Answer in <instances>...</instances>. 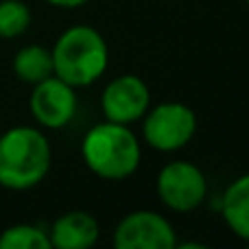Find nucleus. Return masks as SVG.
<instances>
[{"label": "nucleus", "mask_w": 249, "mask_h": 249, "mask_svg": "<svg viewBox=\"0 0 249 249\" xmlns=\"http://www.w3.org/2000/svg\"><path fill=\"white\" fill-rule=\"evenodd\" d=\"M53 151L46 133L37 127L16 124L0 133V186L7 190H31L46 179Z\"/></svg>", "instance_id": "obj_1"}, {"label": "nucleus", "mask_w": 249, "mask_h": 249, "mask_svg": "<svg viewBox=\"0 0 249 249\" xmlns=\"http://www.w3.org/2000/svg\"><path fill=\"white\" fill-rule=\"evenodd\" d=\"M81 158L96 177L123 181L138 171L142 146L129 124L103 121L90 127L83 136Z\"/></svg>", "instance_id": "obj_2"}, {"label": "nucleus", "mask_w": 249, "mask_h": 249, "mask_svg": "<svg viewBox=\"0 0 249 249\" xmlns=\"http://www.w3.org/2000/svg\"><path fill=\"white\" fill-rule=\"evenodd\" d=\"M55 77L72 88H88L99 81L109 66V46L94 26L77 24L66 29L51 48Z\"/></svg>", "instance_id": "obj_3"}, {"label": "nucleus", "mask_w": 249, "mask_h": 249, "mask_svg": "<svg viewBox=\"0 0 249 249\" xmlns=\"http://www.w3.org/2000/svg\"><path fill=\"white\" fill-rule=\"evenodd\" d=\"M197 133V114L179 101L149 107L142 116V138L153 151L175 153L190 144Z\"/></svg>", "instance_id": "obj_4"}, {"label": "nucleus", "mask_w": 249, "mask_h": 249, "mask_svg": "<svg viewBox=\"0 0 249 249\" xmlns=\"http://www.w3.org/2000/svg\"><path fill=\"white\" fill-rule=\"evenodd\" d=\"M160 201L173 212H193L208 197L206 173L193 162L175 160L160 168L155 179Z\"/></svg>", "instance_id": "obj_5"}, {"label": "nucleus", "mask_w": 249, "mask_h": 249, "mask_svg": "<svg viewBox=\"0 0 249 249\" xmlns=\"http://www.w3.org/2000/svg\"><path fill=\"white\" fill-rule=\"evenodd\" d=\"M118 249H175L177 234L166 216L153 210H133L118 221L114 230Z\"/></svg>", "instance_id": "obj_6"}, {"label": "nucleus", "mask_w": 249, "mask_h": 249, "mask_svg": "<svg viewBox=\"0 0 249 249\" xmlns=\"http://www.w3.org/2000/svg\"><path fill=\"white\" fill-rule=\"evenodd\" d=\"M29 109L35 123L44 129H64L72 123L79 109L77 88L61 81L59 77H48L35 83L29 96Z\"/></svg>", "instance_id": "obj_7"}, {"label": "nucleus", "mask_w": 249, "mask_h": 249, "mask_svg": "<svg viewBox=\"0 0 249 249\" xmlns=\"http://www.w3.org/2000/svg\"><path fill=\"white\" fill-rule=\"evenodd\" d=\"M151 107L149 83L138 74H118L105 86L101 94V109L105 121L131 124L142 121L146 109Z\"/></svg>", "instance_id": "obj_8"}, {"label": "nucleus", "mask_w": 249, "mask_h": 249, "mask_svg": "<svg viewBox=\"0 0 249 249\" xmlns=\"http://www.w3.org/2000/svg\"><path fill=\"white\" fill-rule=\"evenodd\" d=\"M48 238L55 249H90L101 238V225L90 212L70 210L53 221Z\"/></svg>", "instance_id": "obj_9"}, {"label": "nucleus", "mask_w": 249, "mask_h": 249, "mask_svg": "<svg viewBox=\"0 0 249 249\" xmlns=\"http://www.w3.org/2000/svg\"><path fill=\"white\" fill-rule=\"evenodd\" d=\"M221 216L230 232L249 245V173L236 177L221 195Z\"/></svg>", "instance_id": "obj_10"}, {"label": "nucleus", "mask_w": 249, "mask_h": 249, "mask_svg": "<svg viewBox=\"0 0 249 249\" xmlns=\"http://www.w3.org/2000/svg\"><path fill=\"white\" fill-rule=\"evenodd\" d=\"M11 68H13V74L22 83H29V86H35V83L55 74V70H53V53L51 48L42 46V44H26V46H22L13 55Z\"/></svg>", "instance_id": "obj_11"}, {"label": "nucleus", "mask_w": 249, "mask_h": 249, "mask_svg": "<svg viewBox=\"0 0 249 249\" xmlns=\"http://www.w3.org/2000/svg\"><path fill=\"white\" fill-rule=\"evenodd\" d=\"M0 249H53L48 230L33 223H16L0 232Z\"/></svg>", "instance_id": "obj_12"}, {"label": "nucleus", "mask_w": 249, "mask_h": 249, "mask_svg": "<svg viewBox=\"0 0 249 249\" xmlns=\"http://www.w3.org/2000/svg\"><path fill=\"white\" fill-rule=\"evenodd\" d=\"M31 9L24 0H0V37L16 39L31 26Z\"/></svg>", "instance_id": "obj_13"}, {"label": "nucleus", "mask_w": 249, "mask_h": 249, "mask_svg": "<svg viewBox=\"0 0 249 249\" xmlns=\"http://www.w3.org/2000/svg\"><path fill=\"white\" fill-rule=\"evenodd\" d=\"M46 2L57 9H79L83 4H88L90 0H46Z\"/></svg>", "instance_id": "obj_14"}, {"label": "nucleus", "mask_w": 249, "mask_h": 249, "mask_svg": "<svg viewBox=\"0 0 249 249\" xmlns=\"http://www.w3.org/2000/svg\"><path fill=\"white\" fill-rule=\"evenodd\" d=\"M245 2H247V7H249V0H245Z\"/></svg>", "instance_id": "obj_15"}]
</instances>
